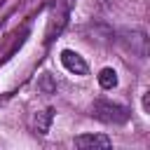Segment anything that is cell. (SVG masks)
I'll list each match as a JSON object with an SVG mask.
<instances>
[{"instance_id":"obj_2","label":"cell","mask_w":150,"mask_h":150,"mask_svg":"<svg viewBox=\"0 0 150 150\" xmlns=\"http://www.w3.org/2000/svg\"><path fill=\"white\" fill-rule=\"evenodd\" d=\"M61 63H63V68H66L68 73H73V75H87V73H89L87 61H84L77 52H73V49H63V52H61Z\"/></svg>"},{"instance_id":"obj_4","label":"cell","mask_w":150,"mask_h":150,"mask_svg":"<svg viewBox=\"0 0 150 150\" xmlns=\"http://www.w3.org/2000/svg\"><path fill=\"white\" fill-rule=\"evenodd\" d=\"M122 45H124L127 49H131L134 54L143 56V54H145V33H143V30H131V33H124Z\"/></svg>"},{"instance_id":"obj_5","label":"cell","mask_w":150,"mask_h":150,"mask_svg":"<svg viewBox=\"0 0 150 150\" xmlns=\"http://www.w3.org/2000/svg\"><path fill=\"white\" fill-rule=\"evenodd\" d=\"M52 120H54V110H52V108H45V110L35 112V115H33V131H35V134H47Z\"/></svg>"},{"instance_id":"obj_6","label":"cell","mask_w":150,"mask_h":150,"mask_svg":"<svg viewBox=\"0 0 150 150\" xmlns=\"http://www.w3.org/2000/svg\"><path fill=\"white\" fill-rule=\"evenodd\" d=\"M98 84H101L103 89H115V87H117V73H115L112 68H101V73H98Z\"/></svg>"},{"instance_id":"obj_1","label":"cell","mask_w":150,"mask_h":150,"mask_svg":"<svg viewBox=\"0 0 150 150\" xmlns=\"http://www.w3.org/2000/svg\"><path fill=\"white\" fill-rule=\"evenodd\" d=\"M91 115L105 124H124L129 120V110L112 101H96L91 105Z\"/></svg>"},{"instance_id":"obj_3","label":"cell","mask_w":150,"mask_h":150,"mask_svg":"<svg viewBox=\"0 0 150 150\" xmlns=\"http://www.w3.org/2000/svg\"><path fill=\"white\" fill-rule=\"evenodd\" d=\"M75 145L77 148H110L112 141L103 134H80L75 136Z\"/></svg>"}]
</instances>
